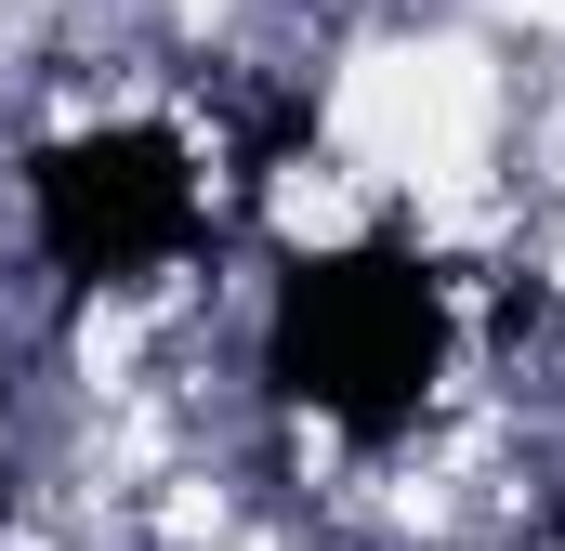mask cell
Instances as JSON below:
<instances>
[{
	"label": "cell",
	"instance_id": "obj_1",
	"mask_svg": "<svg viewBox=\"0 0 565 551\" xmlns=\"http://www.w3.org/2000/svg\"><path fill=\"white\" fill-rule=\"evenodd\" d=\"M264 381L277 408H316L355 446H395L447 381V276L395 237L302 250L264 302Z\"/></svg>",
	"mask_w": 565,
	"mask_h": 551
},
{
	"label": "cell",
	"instance_id": "obj_2",
	"mask_svg": "<svg viewBox=\"0 0 565 551\" xmlns=\"http://www.w3.org/2000/svg\"><path fill=\"white\" fill-rule=\"evenodd\" d=\"M26 224H40V263L66 289H145L211 237V184H198V144L171 119H106V132H53L26 158Z\"/></svg>",
	"mask_w": 565,
	"mask_h": 551
}]
</instances>
